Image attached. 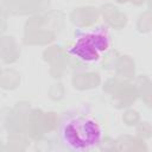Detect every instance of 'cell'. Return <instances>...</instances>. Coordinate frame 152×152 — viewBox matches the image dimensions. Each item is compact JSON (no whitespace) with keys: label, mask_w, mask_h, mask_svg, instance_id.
<instances>
[{"label":"cell","mask_w":152,"mask_h":152,"mask_svg":"<svg viewBox=\"0 0 152 152\" xmlns=\"http://www.w3.org/2000/svg\"><path fill=\"white\" fill-rule=\"evenodd\" d=\"M63 146L74 152L97 150L103 140V128L93 116L83 113L65 114L58 128Z\"/></svg>","instance_id":"cell-1"},{"label":"cell","mask_w":152,"mask_h":152,"mask_svg":"<svg viewBox=\"0 0 152 152\" xmlns=\"http://www.w3.org/2000/svg\"><path fill=\"white\" fill-rule=\"evenodd\" d=\"M110 49V36L106 27L78 31L69 49V53L78 61L94 64L101 61Z\"/></svg>","instance_id":"cell-2"}]
</instances>
